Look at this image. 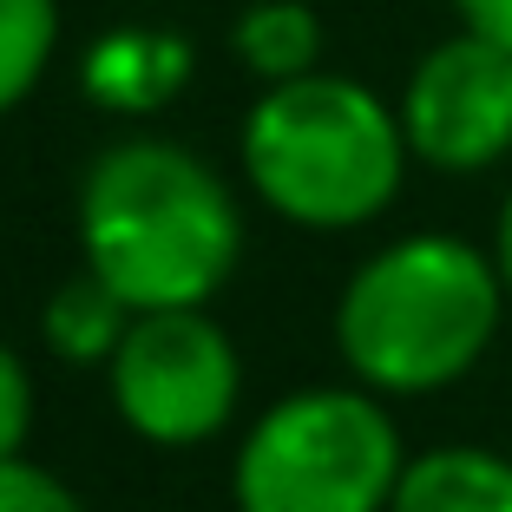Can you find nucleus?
Listing matches in <instances>:
<instances>
[{
    "label": "nucleus",
    "instance_id": "nucleus-1",
    "mask_svg": "<svg viewBox=\"0 0 512 512\" xmlns=\"http://www.w3.org/2000/svg\"><path fill=\"white\" fill-rule=\"evenodd\" d=\"M79 243L86 270L112 296L145 309H204L237 270L243 224L224 178L165 138L99 151L79 184Z\"/></svg>",
    "mask_w": 512,
    "mask_h": 512
},
{
    "label": "nucleus",
    "instance_id": "nucleus-2",
    "mask_svg": "<svg viewBox=\"0 0 512 512\" xmlns=\"http://www.w3.org/2000/svg\"><path fill=\"white\" fill-rule=\"evenodd\" d=\"M506 316L499 263L447 230L375 250L335 302V342L375 394H434L473 375Z\"/></svg>",
    "mask_w": 512,
    "mask_h": 512
},
{
    "label": "nucleus",
    "instance_id": "nucleus-3",
    "mask_svg": "<svg viewBox=\"0 0 512 512\" xmlns=\"http://www.w3.org/2000/svg\"><path fill=\"white\" fill-rule=\"evenodd\" d=\"M401 112L342 73H302L263 86L243 119V178L276 217L302 230L375 224L407 171Z\"/></svg>",
    "mask_w": 512,
    "mask_h": 512
},
{
    "label": "nucleus",
    "instance_id": "nucleus-4",
    "mask_svg": "<svg viewBox=\"0 0 512 512\" xmlns=\"http://www.w3.org/2000/svg\"><path fill=\"white\" fill-rule=\"evenodd\" d=\"M401 434L375 388H296L237 453V512H388Z\"/></svg>",
    "mask_w": 512,
    "mask_h": 512
},
{
    "label": "nucleus",
    "instance_id": "nucleus-5",
    "mask_svg": "<svg viewBox=\"0 0 512 512\" xmlns=\"http://www.w3.org/2000/svg\"><path fill=\"white\" fill-rule=\"evenodd\" d=\"M237 348L204 309H145L112 348V401L151 447H197L237 407Z\"/></svg>",
    "mask_w": 512,
    "mask_h": 512
},
{
    "label": "nucleus",
    "instance_id": "nucleus-6",
    "mask_svg": "<svg viewBox=\"0 0 512 512\" xmlns=\"http://www.w3.org/2000/svg\"><path fill=\"white\" fill-rule=\"evenodd\" d=\"M407 151L434 171H486L512 151V46L460 27L427 46L401 92Z\"/></svg>",
    "mask_w": 512,
    "mask_h": 512
},
{
    "label": "nucleus",
    "instance_id": "nucleus-7",
    "mask_svg": "<svg viewBox=\"0 0 512 512\" xmlns=\"http://www.w3.org/2000/svg\"><path fill=\"white\" fill-rule=\"evenodd\" d=\"M191 79V46L178 33H151V27H119L86 53L79 86L92 106L106 112H158L165 99H178Z\"/></svg>",
    "mask_w": 512,
    "mask_h": 512
},
{
    "label": "nucleus",
    "instance_id": "nucleus-8",
    "mask_svg": "<svg viewBox=\"0 0 512 512\" xmlns=\"http://www.w3.org/2000/svg\"><path fill=\"white\" fill-rule=\"evenodd\" d=\"M388 512H512V460L493 447H434L401 467Z\"/></svg>",
    "mask_w": 512,
    "mask_h": 512
},
{
    "label": "nucleus",
    "instance_id": "nucleus-9",
    "mask_svg": "<svg viewBox=\"0 0 512 512\" xmlns=\"http://www.w3.org/2000/svg\"><path fill=\"white\" fill-rule=\"evenodd\" d=\"M230 46L263 86H283V79H302L322 66V14L309 0H256L237 14Z\"/></svg>",
    "mask_w": 512,
    "mask_h": 512
},
{
    "label": "nucleus",
    "instance_id": "nucleus-10",
    "mask_svg": "<svg viewBox=\"0 0 512 512\" xmlns=\"http://www.w3.org/2000/svg\"><path fill=\"white\" fill-rule=\"evenodd\" d=\"M40 329L53 342V355H66V362H112V348L132 329V309L86 270V276H73V283H60L46 296Z\"/></svg>",
    "mask_w": 512,
    "mask_h": 512
},
{
    "label": "nucleus",
    "instance_id": "nucleus-11",
    "mask_svg": "<svg viewBox=\"0 0 512 512\" xmlns=\"http://www.w3.org/2000/svg\"><path fill=\"white\" fill-rule=\"evenodd\" d=\"M60 0H0V112H14L53 66Z\"/></svg>",
    "mask_w": 512,
    "mask_h": 512
},
{
    "label": "nucleus",
    "instance_id": "nucleus-12",
    "mask_svg": "<svg viewBox=\"0 0 512 512\" xmlns=\"http://www.w3.org/2000/svg\"><path fill=\"white\" fill-rule=\"evenodd\" d=\"M0 512H86L73 499V486L53 480L46 467H33V460H0Z\"/></svg>",
    "mask_w": 512,
    "mask_h": 512
},
{
    "label": "nucleus",
    "instance_id": "nucleus-13",
    "mask_svg": "<svg viewBox=\"0 0 512 512\" xmlns=\"http://www.w3.org/2000/svg\"><path fill=\"white\" fill-rule=\"evenodd\" d=\"M27 427H33V381L14 348H0V460H14L27 447Z\"/></svg>",
    "mask_w": 512,
    "mask_h": 512
},
{
    "label": "nucleus",
    "instance_id": "nucleus-14",
    "mask_svg": "<svg viewBox=\"0 0 512 512\" xmlns=\"http://www.w3.org/2000/svg\"><path fill=\"white\" fill-rule=\"evenodd\" d=\"M453 14H460V27L512 46V0H453Z\"/></svg>",
    "mask_w": 512,
    "mask_h": 512
},
{
    "label": "nucleus",
    "instance_id": "nucleus-15",
    "mask_svg": "<svg viewBox=\"0 0 512 512\" xmlns=\"http://www.w3.org/2000/svg\"><path fill=\"white\" fill-rule=\"evenodd\" d=\"M493 263H499V283H506V302H512V191L499 204V230H493Z\"/></svg>",
    "mask_w": 512,
    "mask_h": 512
}]
</instances>
